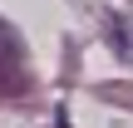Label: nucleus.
<instances>
[{
  "label": "nucleus",
  "mask_w": 133,
  "mask_h": 128,
  "mask_svg": "<svg viewBox=\"0 0 133 128\" xmlns=\"http://www.w3.org/2000/svg\"><path fill=\"white\" fill-rule=\"evenodd\" d=\"M109 39H114V49H118L123 59H133V30H128V20L109 15Z\"/></svg>",
  "instance_id": "2"
},
{
  "label": "nucleus",
  "mask_w": 133,
  "mask_h": 128,
  "mask_svg": "<svg viewBox=\"0 0 133 128\" xmlns=\"http://www.w3.org/2000/svg\"><path fill=\"white\" fill-rule=\"evenodd\" d=\"M15 89H25V44L0 20V94H15Z\"/></svg>",
  "instance_id": "1"
}]
</instances>
